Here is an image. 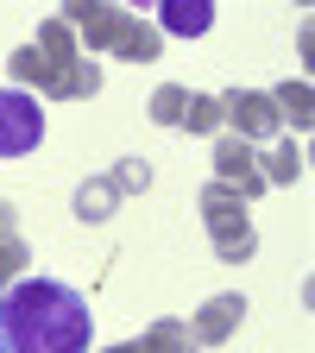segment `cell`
Masks as SVG:
<instances>
[{"label": "cell", "instance_id": "6da1fadb", "mask_svg": "<svg viewBox=\"0 0 315 353\" xmlns=\"http://www.w3.org/2000/svg\"><path fill=\"white\" fill-rule=\"evenodd\" d=\"M95 316L63 278H19L0 290V347L7 353H88Z\"/></svg>", "mask_w": 315, "mask_h": 353}, {"label": "cell", "instance_id": "7a4b0ae2", "mask_svg": "<svg viewBox=\"0 0 315 353\" xmlns=\"http://www.w3.org/2000/svg\"><path fill=\"white\" fill-rule=\"evenodd\" d=\"M57 19L76 32V51H82V57H126V63H152V57L164 51L158 26L132 19L126 7H101V0H70Z\"/></svg>", "mask_w": 315, "mask_h": 353}, {"label": "cell", "instance_id": "3957f363", "mask_svg": "<svg viewBox=\"0 0 315 353\" xmlns=\"http://www.w3.org/2000/svg\"><path fill=\"white\" fill-rule=\"evenodd\" d=\"M7 70H13V88H38L44 101H76V95H95L101 88V63L95 57H76V63H51L38 51V44H19V51L7 57Z\"/></svg>", "mask_w": 315, "mask_h": 353}, {"label": "cell", "instance_id": "277c9868", "mask_svg": "<svg viewBox=\"0 0 315 353\" xmlns=\"http://www.w3.org/2000/svg\"><path fill=\"white\" fill-rule=\"evenodd\" d=\"M202 228H208V240H214V259L221 265H246L252 252H258V234H252V202L234 190V183H202Z\"/></svg>", "mask_w": 315, "mask_h": 353}, {"label": "cell", "instance_id": "5b68a950", "mask_svg": "<svg viewBox=\"0 0 315 353\" xmlns=\"http://www.w3.org/2000/svg\"><path fill=\"white\" fill-rule=\"evenodd\" d=\"M44 139V108L26 88H0V158H26Z\"/></svg>", "mask_w": 315, "mask_h": 353}, {"label": "cell", "instance_id": "8992f818", "mask_svg": "<svg viewBox=\"0 0 315 353\" xmlns=\"http://www.w3.org/2000/svg\"><path fill=\"white\" fill-rule=\"evenodd\" d=\"M214 101H221V126H227L234 139H246V145L278 132V108H272L265 88H227V95H214Z\"/></svg>", "mask_w": 315, "mask_h": 353}, {"label": "cell", "instance_id": "52a82bcc", "mask_svg": "<svg viewBox=\"0 0 315 353\" xmlns=\"http://www.w3.org/2000/svg\"><path fill=\"white\" fill-rule=\"evenodd\" d=\"M214 183H234L246 202H258L265 196V176H258V145H246V139H234V132H214Z\"/></svg>", "mask_w": 315, "mask_h": 353}, {"label": "cell", "instance_id": "ba28073f", "mask_svg": "<svg viewBox=\"0 0 315 353\" xmlns=\"http://www.w3.org/2000/svg\"><path fill=\"white\" fill-rule=\"evenodd\" d=\"M240 322H246V296H240V290H221V296H208L196 316H190V341H196V347H221Z\"/></svg>", "mask_w": 315, "mask_h": 353}, {"label": "cell", "instance_id": "9c48e42d", "mask_svg": "<svg viewBox=\"0 0 315 353\" xmlns=\"http://www.w3.org/2000/svg\"><path fill=\"white\" fill-rule=\"evenodd\" d=\"M214 26V7L208 0H164L158 7V38L170 32V38H202Z\"/></svg>", "mask_w": 315, "mask_h": 353}, {"label": "cell", "instance_id": "30bf717a", "mask_svg": "<svg viewBox=\"0 0 315 353\" xmlns=\"http://www.w3.org/2000/svg\"><path fill=\"white\" fill-rule=\"evenodd\" d=\"M272 95V108H278V126L290 120L296 132H309V120H315V95H309V82L296 76V82H278V88H265Z\"/></svg>", "mask_w": 315, "mask_h": 353}, {"label": "cell", "instance_id": "8fae6325", "mask_svg": "<svg viewBox=\"0 0 315 353\" xmlns=\"http://www.w3.org/2000/svg\"><path fill=\"white\" fill-rule=\"evenodd\" d=\"M303 145H290V139H278L272 152H258V176H265V190L272 183H303Z\"/></svg>", "mask_w": 315, "mask_h": 353}, {"label": "cell", "instance_id": "7c38bea8", "mask_svg": "<svg viewBox=\"0 0 315 353\" xmlns=\"http://www.w3.org/2000/svg\"><path fill=\"white\" fill-rule=\"evenodd\" d=\"M139 353H190L196 341H190V322H176V316H158L139 341H132Z\"/></svg>", "mask_w": 315, "mask_h": 353}, {"label": "cell", "instance_id": "4fadbf2b", "mask_svg": "<svg viewBox=\"0 0 315 353\" xmlns=\"http://www.w3.org/2000/svg\"><path fill=\"white\" fill-rule=\"evenodd\" d=\"M120 208V190H114V176H88V183L76 190V221H108Z\"/></svg>", "mask_w": 315, "mask_h": 353}, {"label": "cell", "instance_id": "5bb4252c", "mask_svg": "<svg viewBox=\"0 0 315 353\" xmlns=\"http://www.w3.org/2000/svg\"><path fill=\"white\" fill-rule=\"evenodd\" d=\"M32 44H38V51L51 57V63H76V57H82V51H76V32H70V26L57 19V13L38 26V38H32Z\"/></svg>", "mask_w": 315, "mask_h": 353}, {"label": "cell", "instance_id": "9a60e30c", "mask_svg": "<svg viewBox=\"0 0 315 353\" xmlns=\"http://www.w3.org/2000/svg\"><path fill=\"white\" fill-rule=\"evenodd\" d=\"M183 101H190L183 82H158V88H152V120H158V126H176V120H183Z\"/></svg>", "mask_w": 315, "mask_h": 353}, {"label": "cell", "instance_id": "2e32d148", "mask_svg": "<svg viewBox=\"0 0 315 353\" xmlns=\"http://www.w3.org/2000/svg\"><path fill=\"white\" fill-rule=\"evenodd\" d=\"M176 126L208 132V139H214V132H221V101H214V95H190V101H183V120H176Z\"/></svg>", "mask_w": 315, "mask_h": 353}, {"label": "cell", "instance_id": "e0dca14e", "mask_svg": "<svg viewBox=\"0 0 315 353\" xmlns=\"http://www.w3.org/2000/svg\"><path fill=\"white\" fill-rule=\"evenodd\" d=\"M108 176H114V190H120V196H132V190H152V164H145V158H120Z\"/></svg>", "mask_w": 315, "mask_h": 353}, {"label": "cell", "instance_id": "ac0fdd59", "mask_svg": "<svg viewBox=\"0 0 315 353\" xmlns=\"http://www.w3.org/2000/svg\"><path fill=\"white\" fill-rule=\"evenodd\" d=\"M26 240H0V290H7V284H19L26 278Z\"/></svg>", "mask_w": 315, "mask_h": 353}, {"label": "cell", "instance_id": "d6986e66", "mask_svg": "<svg viewBox=\"0 0 315 353\" xmlns=\"http://www.w3.org/2000/svg\"><path fill=\"white\" fill-rule=\"evenodd\" d=\"M0 240H19V208L0 202Z\"/></svg>", "mask_w": 315, "mask_h": 353}, {"label": "cell", "instance_id": "ffe728a7", "mask_svg": "<svg viewBox=\"0 0 315 353\" xmlns=\"http://www.w3.org/2000/svg\"><path fill=\"white\" fill-rule=\"evenodd\" d=\"M101 353H139V347H132V341H114V347H101Z\"/></svg>", "mask_w": 315, "mask_h": 353}, {"label": "cell", "instance_id": "44dd1931", "mask_svg": "<svg viewBox=\"0 0 315 353\" xmlns=\"http://www.w3.org/2000/svg\"><path fill=\"white\" fill-rule=\"evenodd\" d=\"M0 353H7V347H0Z\"/></svg>", "mask_w": 315, "mask_h": 353}]
</instances>
